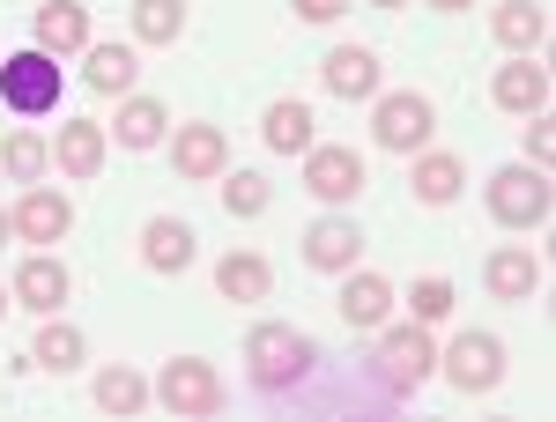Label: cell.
Instances as JSON below:
<instances>
[{
	"label": "cell",
	"mask_w": 556,
	"mask_h": 422,
	"mask_svg": "<svg viewBox=\"0 0 556 422\" xmlns=\"http://www.w3.org/2000/svg\"><path fill=\"white\" fill-rule=\"evenodd\" d=\"M430 8H445V15H460V8H475V0H430Z\"/></svg>",
	"instance_id": "836d02e7"
},
{
	"label": "cell",
	"mask_w": 556,
	"mask_h": 422,
	"mask_svg": "<svg viewBox=\"0 0 556 422\" xmlns=\"http://www.w3.org/2000/svg\"><path fill=\"white\" fill-rule=\"evenodd\" d=\"M83 44H89V8L83 0H45L38 8V52L67 60V52H83Z\"/></svg>",
	"instance_id": "ac0fdd59"
},
{
	"label": "cell",
	"mask_w": 556,
	"mask_h": 422,
	"mask_svg": "<svg viewBox=\"0 0 556 422\" xmlns=\"http://www.w3.org/2000/svg\"><path fill=\"white\" fill-rule=\"evenodd\" d=\"M312 363H319V348H312V334H298V327H253L245 334V371H253L260 393H290V385L312 379Z\"/></svg>",
	"instance_id": "6da1fadb"
},
{
	"label": "cell",
	"mask_w": 556,
	"mask_h": 422,
	"mask_svg": "<svg viewBox=\"0 0 556 422\" xmlns=\"http://www.w3.org/2000/svg\"><path fill=\"white\" fill-rule=\"evenodd\" d=\"M75 230V208H67V193H52V186H30L23 201H15V238H30V245H60Z\"/></svg>",
	"instance_id": "8fae6325"
},
{
	"label": "cell",
	"mask_w": 556,
	"mask_h": 422,
	"mask_svg": "<svg viewBox=\"0 0 556 422\" xmlns=\"http://www.w3.org/2000/svg\"><path fill=\"white\" fill-rule=\"evenodd\" d=\"M67 290H75V282H67V267H60L52 253H30L23 267H15V304H23V311H60Z\"/></svg>",
	"instance_id": "2e32d148"
},
{
	"label": "cell",
	"mask_w": 556,
	"mask_h": 422,
	"mask_svg": "<svg viewBox=\"0 0 556 422\" xmlns=\"http://www.w3.org/2000/svg\"><path fill=\"white\" fill-rule=\"evenodd\" d=\"M8 238H15V215H0V245H8Z\"/></svg>",
	"instance_id": "e575fe53"
},
{
	"label": "cell",
	"mask_w": 556,
	"mask_h": 422,
	"mask_svg": "<svg viewBox=\"0 0 556 422\" xmlns=\"http://www.w3.org/2000/svg\"><path fill=\"white\" fill-rule=\"evenodd\" d=\"M304 193H319V201H356L364 193V156L349 149V141H312L304 149Z\"/></svg>",
	"instance_id": "52a82bcc"
},
{
	"label": "cell",
	"mask_w": 556,
	"mask_h": 422,
	"mask_svg": "<svg viewBox=\"0 0 556 422\" xmlns=\"http://www.w3.org/2000/svg\"><path fill=\"white\" fill-rule=\"evenodd\" d=\"M52 164L67 170V178H97L104 170V127L97 119H67L60 141H52Z\"/></svg>",
	"instance_id": "d6986e66"
},
{
	"label": "cell",
	"mask_w": 556,
	"mask_h": 422,
	"mask_svg": "<svg viewBox=\"0 0 556 422\" xmlns=\"http://www.w3.org/2000/svg\"><path fill=\"white\" fill-rule=\"evenodd\" d=\"M223 164H230V141H223V127H208V119H193V127L172 133V170L178 178H223Z\"/></svg>",
	"instance_id": "30bf717a"
},
{
	"label": "cell",
	"mask_w": 556,
	"mask_h": 422,
	"mask_svg": "<svg viewBox=\"0 0 556 422\" xmlns=\"http://www.w3.org/2000/svg\"><path fill=\"white\" fill-rule=\"evenodd\" d=\"M438 363H445L453 393H490V385L505 379V341H497V334H460Z\"/></svg>",
	"instance_id": "ba28073f"
},
{
	"label": "cell",
	"mask_w": 556,
	"mask_h": 422,
	"mask_svg": "<svg viewBox=\"0 0 556 422\" xmlns=\"http://www.w3.org/2000/svg\"><path fill=\"white\" fill-rule=\"evenodd\" d=\"M267 201H275V193H267L260 170H230V178H223V208H230V215L253 222V215H267Z\"/></svg>",
	"instance_id": "f546056e"
},
{
	"label": "cell",
	"mask_w": 556,
	"mask_h": 422,
	"mask_svg": "<svg viewBox=\"0 0 556 422\" xmlns=\"http://www.w3.org/2000/svg\"><path fill=\"white\" fill-rule=\"evenodd\" d=\"M364 253V230L349 222V215H319L312 230H304V267H319V274H349Z\"/></svg>",
	"instance_id": "9c48e42d"
},
{
	"label": "cell",
	"mask_w": 556,
	"mask_h": 422,
	"mask_svg": "<svg viewBox=\"0 0 556 422\" xmlns=\"http://www.w3.org/2000/svg\"><path fill=\"white\" fill-rule=\"evenodd\" d=\"M60 82H67V75H60V60H52V52H38V44L0 60V104H8V112H23V119L60 112Z\"/></svg>",
	"instance_id": "7a4b0ae2"
},
{
	"label": "cell",
	"mask_w": 556,
	"mask_h": 422,
	"mask_svg": "<svg viewBox=\"0 0 556 422\" xmlns=\"http://www.w3.org/2000/svg\"><path fill=\"white\" fill-rule=\"evenodd\" d=\"M45 164H52V149H45L38 133H8V141H0V170H8V178H23V186H30Z\"/></svg>",
	"instance_id": "f1b7e54d"
},
{
	"label": "cell",
	"mask_w": 556,
	"mask_h": 422,
	"mask_svg": "<svg viewBox=\"0 0 556 422\" xmlns=\"http://www.w3.org/2000/svg\"><path fill=\"white\" fill-rule=\"evenodd\" d=\"M527 156H534V170H549L556 164V127L534 112V127H527Z\"/></svg>",
	"instance_id": "1f68e13d"
},
{
	"label": "cell",
	"mask_w": 556,
	"mask_h": 422,
	"mask_svg": "<svg viewBox=\"0 0 556 422\" xmlns=\"http://www.w3.org/2000/svg\"><path fill=\"white\" fill-rule=\"evenodd\" d=\"M30 356H38V371H60V379H67V371L83 363V334H75L67 319H52V311H45V327H38V348H30Z\"/></svg>",
	"instance_id": "484cf974"
},
{
	"label": "cell",
	"mask_w": 556,
	"mask_h": 422,
	"mask_svg": "<svg viewBox=\"0 0 556 422\" xmlns=\"http://www.w3.org/2000/svg\"><path fill=\"white\" fill-rule=\"evenodd\" d=\"M430 127H438V112H430V97H416V89H393V97H379V112H371V133H379V149H393V156H416L430 141Z\"/></svg>",
	"instance_id": "8992f818"
},
{
	"label": "cell",
	"mask_w": 556,
	"mask_h": 422,
	"mask_svg": "<svg viewBox=\"0 0 556 422\" xmlns=\"http://www.w3.org/2000/svg\"><path fill=\"white\" fill-rule=\"evenodd\" d=\"M490 215H497L505 230H542V222H549V170L505 164L490 178Z\"/></svg>",
	"instance_id": "277c9868"
},
{
	"label": "cell",
	"mask_w": 556,
	"mask_h": 422,
	"mask_svg": "<svg viewBox=\"0 0 556 422\" xmlns=\"http://www.w3.org/2000/svg\"><path fill=\"white\" fill-rule=\"evenodd\" d=\"M260 141H267L275 156H304V149H312V104H304V97H275V104L260 112Z\"/></svg>",
	"instance_id": "e0dca14e"
},
{
	"label": "cell",
	"mask_w": 556,
	"mask_h": 422,
	"mask_svg": "<svg viewBox=\"0 0 556 422\" xmlns=\"http://www.w3.org/2000/svg\"><path fill=\"white\" fill-rule=\"evenodd\" d=\"M371 8H408V0H371Z\"/></svg>",
	"instance_id": "d590c367"
},
{
	"label": "cell",
	"mask_w": 556,
	"mask_h": 422,
	"mask_svg": "<svg viewBox=\"0 0 556 422\" xmlns=\"http://www.w3.org/2000/svg\"><path fill=\"white\" fill-rule=\"evenodd\" d=\"M408 186H416V201H424V208H445V201L468 186V170H460V156H416Z\"/></svg>",
	"instance_id": "603a6c76"
},
{
	"label": "cell",
	"mask_w": 556,
	"mask_h": 422,
	"mask_svg": "<svg viewBox=\"0 0 556 422\" xmlns=\"http://www.w3.org/2000/svg\"><path fill=\"white\" fill-rule=\"evenodd\" d=\"M141 259H149V274H186L193 267V230L178 215H149L141 222Z\"/></svg>",
	"instance_id": "9a60e30c"
},
{
	"label": "cell",
	"mask_w": 556,
	"mask_h": 422,
	"mask_svg": "<svg viewBox=\"0 0 556 422\" xmlns=\"http://www.w3.org/2000/svg\"><path fill=\"white\" fill-rule=\"evenodd\" d=\"M156 393H149V379H134L127 363H112V371H97V408L104 415H141Z\"/></svg>",
	"instance_id": "cb8c5ba5"
},
{
	"label": "cell",
	"mask_w": 556,
	"mask_h": 422,
	"mask_svg": "<svg viewBox=\"0 0 556 422\" xmlns=\"http://www.w3.org/2000/svg\"><path fill=\"white\" fill-rule=\"evenodd\" d=\"M304 23H334V15H349V0H290Z\"/></svg>",
	"instance_id": "d6a6232c"
},
{
	"label": "cell",
	"mask_w": 556,
	"mask_h": 422,
	"mask_svg": "<svg viewBox=\"0 0 556 422\" xmlns=\"http://www.w3.org/2000/svg\"><path fill=\"white\" fill-rule=\"evenodd\" d=\"M83 52H89V67H83L89 89H104V97L134 89V52H127V44H83Z\"/></svg>",
	"instance_id": "4316f807"
},
{
	"label": "cell",
	"mask_w": 556,
	"mask_h": 422,
	"mask_svg": "<svg viewBox=\"0 0 556 422\" xmlns=\"http://www.w3.org/2000/svg\"><path fill=\"white\" fill-rule=\"evenodd\" d=\"M172 415H215L223 408V379H215V363H201V356H172L164 363V379L149 385Z\"/></svg>",
	"instance_id": "5b68a950"
},
{
	"label": "cell",
	"mask_w": 556,
	"mask_h": 422,
	"mask_svg": "<svg viewBox=\"0 0 556 422\" xmlns=\"http://www.w3.org/2000/svg\"><path fill=\"white\" fill-rule=\"evenodd\" d=\"M319 82L334 89V97H349V104L356 97H379V52L371 44H334L327 67H319Z\"/></svg>",
	"instance_id": "5bb4252c"
},
{
	"label": "cell",
	"mask_w": 556,
	"mask_h": 422,
	"mask_svg": "<svg viewBox=\"0 0 556 422\" xmlns=\"http://www.w3.org/2000/svg\"><path fill=\"white\" fill-rule=\"evenodd\" d=\"M445 311H453V282H445V274H424V282H416V319L438 327Z\"/></svg>",
	"instance_id": "4dcf8cb0"
},
{
	"label": "cell",
	"mask_w": 556,
	"mask_h": 422,
	"mask_svg": "<svg viewBox=\"0 0 556 422\" xmlns=\"http://www.w3.org/2000/svg\"><path fill=\"white\" fill-rule=\"evenodd\" d=\"M215 290L230 296V304H260V296L275 290V267L260 253H223L215 259Z\"/></svg>",
	"instance_id": "ffe728a7"
},
{
	"label": "cell",
	"mask_w": 556,
	"mask_h": 422,
	"mask_svg": "<svg viewBox=\"0 0 556 422\" xmlns=\"http://www.w3.org/2000/svg\"><path fill=\"white\" fill-rule=\"evenodd\" d=\"M0 311H8V290H0Z\"/></svg>",
	"instance_id": "8d00e7d4"
},
{
	"label": "cell",
	"mask_w": 556,
	"mask_h": 422,
	"mask_svg": "<svg viewBox=\"0 0 556 422\" xmlns=\"http://www.w3.org/2000/svg\"><path fill=\"white\" fill-rule=\"evenodd\" d=\"M490 97H497V112H519V119H534V112H549V67H534V60L519 52L513 67H497Z\"/></svg>",
	"instance_id": "7c38bea8"
},
{
	"label": "cell",
	"mask_w": 556,
	"mask_h": 422,
	"mask_svg": "<svg viewBox=\"0 0 556 422\" xmlns=\"http://www.w3.org/2000/svg\"><path fill=\"white\" fill-rule=\"evenodd\" d=\"M371 371H379L386 393H416V385L438 371V341H430L424 319H408V327H386L379 348H371Z\"/></svg>",
	"instance_id": "3957f363"
},
{
	"label": "cell",
	"mask_w": 556,
	"mask_h": 422,
	"mask_svg": "<svg viewBox=\"0 0 556 422\" xmlns=\"http://www.w3.org/2000/svg\"><path fill=\"white\" fill-rule=\"evenodd\" d=\"M490 30H497V44H505V52H534V44L549 38V15H542L534 0H505V8L490 15Z\"/></svg>",
	"instance_id": "7402d4cb"
},
{
	"label": "cell",
	"mask_w": 556,
	"mask_h": 422,
	"mask_svg": "<svg viewBox=\"0 0 556 422\" xmlns=\"http://www.w3.org/2000/svg\"><path fill=\"white\" fill-rule=\"evenodd\" d=\"M134 38L141 44H178L186 38V0H134Z\"/></svg>",
	"instance_id": "d4e9b609"
},
{
	"label": "cell",
	"mask_w": 556,
	"mask_h": 422,
	"mask_svg": "<svg viewBox=\"0 0 556 422\" xmlns=\"http://www.w3.org/2000/svg\"><path fill=\"white\" fill-rule=\"evenodd\" d=\"M482 282H490V296H505V304H527V296L542 290V259H534V245H497L490 267H482Z\"/></svg>",
	"instance_id": "4fadbf2b"
},
{
	"label": "cell",
	"mask_w": 556,
	"mask_h": 422,
	"mask_svg": "<svg viewBox=\"0 0 556 422\" xmlns=\"http://www.w3.org/2000/svg\"><path fill=\"white\" fill-rule=\"evenodd\" d=\"M164 127H172V119H164L156 97H127V104H119V141H127V149H156Z\"/></svg>",
	"instance_id": "83f0119b"
},
{
	"label": "cell",
	"mask_w": 556,
	"mask_h": 422,
	"mask_svg": "<svg viewBox=\"0 0 556 422\" xmlns=\"http://www.w3.org/2000/svg\"><path fill=\"white\" fill-rule=\"evenodd\" d=\"M334 311H342L349 327H386V311H393L386 274H356V267H349V282H342V296H334Z\"/></svg>",
	"instance_id": "44dd1931"
}]
</instances>
